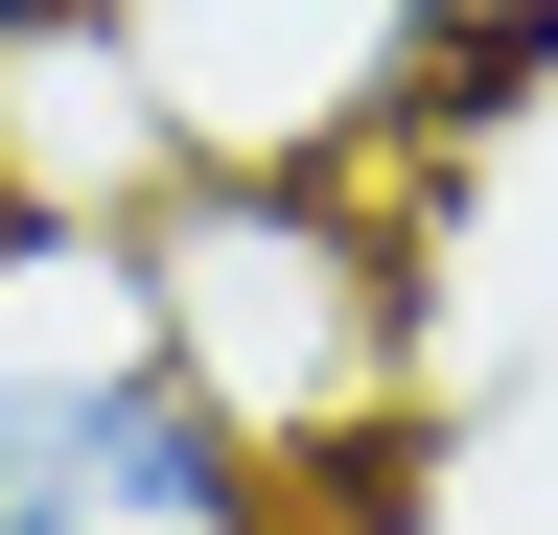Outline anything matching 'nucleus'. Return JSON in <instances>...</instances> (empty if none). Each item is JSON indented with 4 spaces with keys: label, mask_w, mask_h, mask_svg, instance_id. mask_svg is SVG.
I'll return each instance as SVG.
<instances>
[{
    "label": "nucleus",
    "mask_w": 558,
    "mask_h": 535,
    "mask_svg": "<svg viewBox=\"0 0 558 535\" xmlns=\"http://www.w3.org/2000/svg\"><path fill=\"white\" fill-rule=\"evenodd\" d=\"M0 535H303V465L140 350L94 210H0Z\"/></svg>",
    "instance_id": "2"
},
{
    "label": "nucleus",
    "mask_w": 558,
    "mask_h": 535,
    "mask_svg": "<svg viewBox=\"0 0 558 535\" xmlns=\"http://www.w3.org/2000/svg\"><path fill=\"white\" fill-rule=\"evenodd\" d=\"M535 117H558V0H442L418 71H396V163H488Z\"/></svg>",
    "instance_id": "3"
},
{
    "label": "nucleus",
    "mask_w": 558,
    "mask_h": 535,
    "mask_svg": "<svg viewBox=\"0 0 558 535\" xmlns=\"http://www.w3.org/2000/svg\"><path fill=\"white\" fill-rule=\"evenodd\" d=\"M117 47V0H0V94H47V71H94Z\"/></svg>",
    "instance_id": "4"
},
{
    "label": "nucleus",
    "mask_w": 558,
    "mask_h": 535,
    "mask_svg": "<svg viewBox=\"0 0 558 535\" xmlns=\"http://www.w3.org/2000/svg\"><path fill=\"white\" fill-rule=\"evenodd\" d=\"M117 233V303L140 350L186 396H233L279 465L326 442H396L418 420V350H442V303H418V233L373 210V163H163Z\"/></svg>",
    "instance_id": "1"
}]
</instances>
